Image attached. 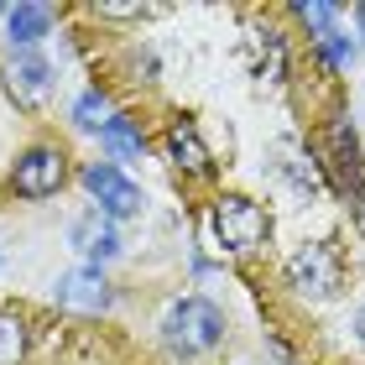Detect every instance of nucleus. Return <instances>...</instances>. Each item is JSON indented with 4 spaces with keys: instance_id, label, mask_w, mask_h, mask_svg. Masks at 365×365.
<instances>
[{
    "instance_id": "10",
    "label": "nucleus",
    "mask_w": 365,
    "mask_h": 365,
    "mask_svg": "<svg viewBox=\"0 0 365 365\" xmlns=\"http://www.w3.org/2000/svg\"><path fill=\"white\" fill-rule=\"evenodd\" d=\"M329 146H334V162H329V168H334L339 182L355 193V204H365V193H360V141H355V130L344 125V120H334V125H329Z\"/></svg>"
},
{
    "instance_id": "7",
    "label": "nucleus",
    "mask_w": 365,
    "mask_h": 365,
    "mask_svg": "<svg viewBox=\"0 0 365 365\" xmlns=\"http://www.w3.org/2000/svg\"><path fill=\"white\" fill-rule=\"evenodd\" d=\"M58 303L73 313H105L115 303V292L99 267H73L68 277H58Z\"/></svg>"
},
{
    "instance_id": "15",
    "label": "nucleus",
    "mask_w": 365,
    "mask_h": 365,
    "mask_svg": "<svg viewBox=\"0 0 365 365\" xmlns=\"http://www.w3.org/2000/svg\"><path fill=\"white\" fill-rule=\"evenodd\" d=\"M313 42H319V53H324L329 63H334V68H344V63H350V53H355V42L344 37L339 26H329V31H319V37H313Z\"/></svg>"
},
{
    "instance_id": "3",
    "label": "nucleus",
    "mask_w": 365,
    "mask_h": 365,
    "mask_svg": "<svg viewBox=\"0 0 365 365\" xmlns=\"http://www.w3.org/2000/svg\"><path fill=\"white\" fill-rule=\"evenodd\" d=\"M209 225H214L220 251H230V256H251L256 245L272 235L267 209H261L256 198H245V193H220L214 209H209Z\"/></svg>"
},
{
    "instance_id": "12",
    "label": "nucleus",
    "mask_w": 365,
    "mask_h": 365,
    "mask_svg": "<svg viewBox=\"0 0 365 365\" xmlns=\"http://www.w3.org/2000/svg\"><path fill=\"white\" fill-rule=\"evenodd\" d=\"M99 146H105L115 162H136L146 152V136H141V125L130 120V115H110V125L99 130Z\"/></svg>"
},
{
    "instance_id": "9",
    "label": "nucleus",
    "mask_w": 365,
    "mask_h": 365,
    "mask_svg": "<svg viewBox=\"0 0 365 365\" xmlns=\"http://www.w3.org/2000/svg\"><path fill=\"white\" fill-rule=\"evenodd\" d=\"M168 157H173L188 178H209V173H214V157H209V146H204V136H198L193 120H173V125H168Z\"/></svg>"
},
{
    "instance_id": "6",
    "label": "nucleus",
    "mask_w": 365,
    "mask_h": 365,
    "mask_svg": "<svg viewBox=\"0 0 365 365\" xmlns=\"http://www.w3.org/2000/svg\"><path fill=\"white\" fill-rule=\"evenodd\" d=\"M0 78H6V94L16 99V110H42L47 99H53V89H58L53 63H47L42 53H16Z\"/></svg>"
},
{
    "instance_id": "2",
    "label": "nucleus",
    "mask_w": 365,
    "mask_h": 365,
    "mask_svg": "<svg viewBox=\"0 0 365 365\" xmlns=\"http://www.w3.org/2000/svg\"><path fill=\"white\" fill-rule=\"evenodd\" d=\"M287 287L297 297H313V303H329L339 287H344V251L334 240H308L297 245V251L287 256Z\"/></svg>"
},
{
    "instance_id": "11",
    "label": "nucleus",
    "mask_w": 365,
    "mask_h": 365,
    "mask_svg": "<svg viewBox=\"0 0 365 365\" xmlns=\"http://www.w3.org/2000/svg\"><path fill=\"white\" fill-rule=\"evenodd\" d=\"M47 31H53V11L47 6H11L6 11V37H11V47H21V53H31Z\"/></svg>"
},
{
    "instance_id": "8",
    "label": "nucleus",
    "mask_w": 365,
    "mask_h": 365,
    "mask_svg": "<svg viewBox=\"0 0 365 365\" xmlns=\"http://www.w3.org/2000/svg\"><path fill=\"white\" fill-rule=\"evenodd\" d=\"M68 240H73L78 256H89V267H99V261H110V256H120V235H115V225H110L99 209L78 214L73 230H68Z\"/></svg>"
},
{
    "instance_id": "1",
    "label": "nucleus",
    "mask_w": 365,
    "mask_h": 365,
    "mask_svg": "<svg viewBox=\"0 0 365 365\" xmlns=\"http://www.w3.org/2000/svg\"><path fill=\"white\" fill-rule=\"evenodd\" d=\"M162 339L173 355H209L225 339V313L209 297H173L162 313Z\"/></svg>"
},
{
    "instance_id": "16",
    "label": "nucleus",
    "mask_w": 365,
    "mask_h": 365,
    "mask_svg": "<svg viewBox=\"0 0 365 365\" xmlns=\"http://www.w3.org/2000/svg\"><path fill=\"white\" fill-rule=\"evenodd\" d=\"M355 339H360V344H365V303H360V308H355Z\"/></svg>"
},
{
    "instance_id": "5",
    "label": "nucleus",
    "mask_w": 365,
    "mask_h": 365,
    "mask_svg": "<svg viewBox=\"0 0 365 365\" xmlns=\"http://www.w3.org/2000/svg\"><path fill=\"white\" fill-rule=\"evenodd\" d=\"M84 188L94 193V204H99L105 220H130V214H141V204H146V193L115 168V162H89L84 168Z\"/></svg>"
},
{
    "instance_id": "4",
    "label": "nucleus",
    "mask_w": 365,
    "mask_h": 365,
    "mask_svg": "<svg viewBox=\"0 0 365 365\" xmlns=\"http://www.w3.org/2000/svg\"><path fill=\"white\" fill-rule=\"evenodd\" d=\"M63 178H68V157H63V146L37 141V146H26V152L16 157V168H11V193H16V198H53V193L63 188Z\"/></svg>"
},
{
    "instance_id": "14",
    "label": "nucleus",
    "mask_w": 365,
    "mask_h": 365,
    "mask_svg": "<svg viewBox=\"0 0 365 365\" xmlns=\"http://www.w3.org/2000/svg\"><path fill=\"white\" fill-rule=\"evenodd\" d=\"M110 99L99 94V89H89V94H78V105H73V125L78 130H105L110 125Z\"/></svg>"
},
{
    "instance_id": "13",
    "label": "nucleus",
    "mask_w": 365,
    "mask_h": 365,
    "mask_svg": "<svg viewBox=\"0 0 365 365\" xmlns=\"http://www.w3.org/2000/svg\"><path fill=\"white\" fill-rule=\"evenodd\" d=\"M26 339H31L26 319L11 313V308H0V365H21L26 360Z\"/></svg>"
}]
</instances>
